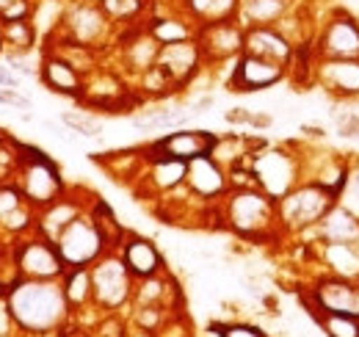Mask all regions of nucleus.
Returning <instances> with one entry per match:
<instances>
[{
    "label": "nucleus",
    "mask_w": 359,
    "mask_h": 337,
    "mask_svg": "<svg viewBox=\"0 0 359 337\" xmlns=\"http://www.w3.org/2000/svg\"><path fill=\"white\" fill-rule=\"evenodd\" d=\"M6 315L31 335H47L61 329L69 315V301L58 282L22 279L6 298Z\"/></svg>",
    "instance_id": "obj_1"
},
{
    "label": "nucleus",
    "mask_w": 359,
    "mask_h": 337,
    "mask_svg": "<svg viewBox=\"0 0 359 337\" xmlns=\"http://www.w3.org/2000/svg\"><path fill=\"white\" fill-rule=\"evenodd\" d=\"M224 221L246 241H266L279 227L276 199L260 188H235L224 205Z\"/></svg>",
    "instance_id": "obj_2"
},
{
    "label": "nucleus",
    "mask_w": 359,
    "mask_h": 337,
    "mask_svg": "<svg viewBox=\"0 0 359 337\" xmlns=\"http://www.w3.org/2000/svg\"><path fill=\"white\" fill-rule=\"evenodd\" d=\"M17 188L22 191V197L36 213L64 197V183H61L58 166L42 150L25 147V144H22V168L17 174Z\"/></svg>",
    "instance_id": "obj_3"
},
{
    "label": "nucleus",
    "mask_w": 359,
    "mask_h": 337,
    "mask_svg": "<svg viewBox=\"0 0 359 337\" xmlns=\"http://www.w3.org/2000/svg\"><path fill=\"white\" fill-rule=\"evenodd\" d=\"M334 199H337V194H332L320 183L296 185L290 194H285L282 199H276L279 224H285L290 230H304V227L320 224L323 216L334 208Z\"/></svg>",
    "instance_id": "obj_4"
},
{
    "label": "nucleus",
    "mask_w": 359,
    "mask_h": 337,
    "mask_svg": "<svg viewBox=\"0 0 359 337\" xmlns=\"http://www.w3.org/2000/svg\"><path fill=\"white\" fill-rule=\"evenodd\" d=\"M91 271V301L102 310H119L133 296V274L122 254H102Z\"/></svg>",
    "instance_id": "obj_5"
},
{
    "label": "nucleus",
    "mask_w": 359,
    "mask_h": 337,
    "mask_svg": "<svg viewBox=\"0 0 359 337\" xmlns=\"http://www.w3.org/2000/svg\"><path fill=\"white\" fill-rule=\"evenodd\" d=\"M246 164L252 168L255 185L260 191H266L271 199H282L285 194H290L299 183V164L290 152L285 150H266V152H252L246 158Z\"/></svg>",
    "instance_id": "obj_6"
},
{
    "label": "nucleus",
    "mask_w": 359,
    "mask_h": 337,
    "mask_svg": "<svg viewBox=\"0 0 359 337\" xmlns=\"http://www.w3.org/2000/svg\"><path fill=\"white\" fill-rule=\"evenodd\" d=\"M55 246H58L61 260L67 263V268H89L108 249L91 216H83V213L55 238Z\"/></svg>",
    "instance_id": "obj_7"
},
{
    "label": "nucleus",
    "mask_w": 359,
    "mask_h": 337,
    "mask_svg": "<svg viewBox=\"0 0 359 337\" xmlns=\"http://www.w3.org/2000/svg\"><path fill=\"white\" fill-rule=\"evenodd\" d=\"M14 252L20 260V271L22 279H45V282H55L67 274V263L61 260L58 246L53 241H47L45 235L34 232L31 238L14 244Z\"/></svg>",
    "instance_id": "obj_8"
},
{
    "label": "nucleus",
    "mask_w": 359,
    "mask_h": 337,
    "mask_svg": "<svg viewBox=\"0 0 359 337\" xmlns=\"http://www.w3.org/2000/svg\"><path fill=\"white\" fill-rule=\"evenodd\" d=\"M61 31L64 37H69L72 42L86 44V47H102L108 31H111V20L105 17V11L100 8V3H91V0H81L75 3L64 20H61Z\"/></svg>",
    "instance_id": "obj_9"
},
{
    "label": "nucleus",
    "mask_w": 359,
    "mask_h": 337,
    "mask_svg": "<svg viewBox=\"0 0 359 337\" xmlns=\"http://www.w3.org/2000/svg\"><path fill=\"white\" fill-rule=\"evenodd\" d=\"M315 53L320 58H359V22L346 11H334L318 34Z\"/></svg>",
    "instance_id": "obj_10"
},
{
    "label": "nucleus",
    "mask_w": 359,
    "mask_h": 337,
    "mask_svg": "<svg viewBox=\"0 0 359 337\" xmlns=\"http://www.w3.org/2000/svg\"><path fill=\"white\" fill-rule=\"evenodd\" d=\"M310 310L323 312H337V315H351L359 321V285L346 277H326L313 288V293L304 296Z\"/></svg>",
    "instance_id": "obj_11"
},
{
    "label": "nucleus",
    "mask_w": 359,
    "mask_h": 337,
    "mask_svg": "<svg viewBox=\"0 0 359 337\" xmlns=\"http://www.w3.org/2000/svg\"><path fill=\"white\" fill-rule=\"evenodd\" d=\"M219 136L208 133V130H177V133H169L163 138H158L155 144H149V155L147 158H175V161H196V158H205L213 152Z\"/></svg>",
    "instance_id": "obj_12"
},
{
    "label": "nucleus",
    "mask_w": 359,
    "mask_h": 337,
    "mask_svg": "<svg viewBox=\"0 0 359 337\" xmlns=\"http://www.w3.org/2000/svg\"><path fill=\"white\" fill-rule=\"evenodd\" d=\"M243 34L246 28L238 25V20L229 22H210L196 28V44L202 53V61H226L238 53H243Z\"/></svg>",
    "instance_id": "obj_13"
},
{
    "label": "nucleus",
    "mask_w": 359,
    "mask_h": 337,
    "mask_svg": "<svg viewBox=\"0 0 359 337\" xmlns=\"http://www.w3.org/2000/svg\"><path fill=\"white\" fill-rule=\"evenodd\" d=\"M287 67L282 64H273L266 58H257V55H249V53H241L235 70H232V78H229V88L232 91H263L269 86L279 84L285 78Z\"/></svg>",
    "instance_id": "obj_14"
},
{
    "label": "nucleus",
    "mask_w": 359,
    "mask_h": 337,
    "mask_svg": "<svg viewBox=\"0 0 359 337\" xmlns=\"http://www.w3.org/2000/svg\"><path fill=\"white\" fill-rule=\"evenodd\" d=\"M243 53L257 55V58H266V61H273V64H282V67H290L293 53H296V44L290 42L276 25H246Z\"/></svg>",
    "instance_id": "obj_15"
},
{
    "label": "nucleus",
    "mask_w": 359,
    "mask_h": 337,
    "mask_svg": "<svg viewBox=\"0 0 359 337\" xmlns=\"http://www.w3.org/2000/svg\"><path fill=\"white\" fill-rule=\"evenodd\" d=\"M199 64H202V53H199L196 39L163 44L161 53H158V61H155V67L172 81V86H180L185 84L188 78H194Z\"/></svg>",
    "instance_id": "obj_16"
},
{
    "label": "nucleus",
    "mask_w": 359,
    "mask_h": 337,
    "mask_svg": "<svg viewBox=\"0 0 359 337\" xmlns=\"http://www.w3.org/2000/svg\"><path fill=\"white\" fill-rule=\"evenodd\" d=\"M315 75L334 97L343 100L359 97V58H320Z\"/></svg>",
    "instance_id": "obj_17"
},
{
    "label": "nucleus",
    "mask_w": 359,
    "mask_h": 337,
    "mask_svg": "<svg viewBox=\"0 0 359 337\" xmlns=\"http://www.w3.org/2000/svg\"><path fill=\"white\" fill-rule=\"evenodd\" d=\"M39 78L55 94L78 97V100L86 97V75L81 70H75L69 61H64L61 55H55V53H47L45 58H42Z\"/></svg>",
    "instance_id": "obj_18"
},
{
    "label": "nucleus",
    "mask_w": 359,
    "mask_h": 337,
    "mask_svg": "<svg viewBox=\"0 0 359 337\" xmlns=\"http://www.w3.org/2000/svg\"><path fill=\"white\" fill-rule=\"evenodd\" d=\"M0 230L11 235H25L36 230V211L28 205L17 185H0Z\"/></svg>",
    "instance_id": "obj_19"
},
{
    "label": "nucleus",
    "mask_w": 359,
    "mask_h": 337,
    "mask_svg": "<svg viewBox=\"0 0 359 337\" xmlns=\"http://www.w3.org/2000/svg\"><path fill=\"white\" fill-rule=\"evenodd\" d=\"M185 185L194 197L199 199H216L226 191V177L222 164L213 158V155H205V158H196L188 164V174H185Z\"/></svg>",
    "instance_id": "obj_20"
},
{
    "label": "nucleus",
    "mask_w": 359,
    "mask_h": 337,
    "mask_svg": "<svg viewBox=\"0 0 359 337\" xmlns=\"http://www.w3.org/2000/svg\"><path fill=\"white\" fill-rule=\"evenodd\" d=\"M122 260L125 265L130 268L135 279H149V277H158L163 271V257L158 252V246L141 235H130L125 238L122 244Z\"/></svg>",
    "instance_id": "obj_21"
},
{
    "label": "nucleus",
    "mask_w": 359,
    "mask_h": 337,
    "mask_svg": "<svg viewBox=\"0 0 359 337\" xmlns=\"http://www.w3.org/2000/svg\"><path fill=\"white\" fill-rule=\"evenodd\" d=\"M81 205L75 202V199H69V197H61L58 202H53L50 208L45 211H39L36 216V230L34 232H39V235H45L47 241H53L55 244V238L81 216Z\"/></svg>",
    "instance_id": "obj_22"
},
{
    "label": "nucleus",
    "mask_w": 359,
    "mask_h": 337,
    "mask_svg": "<svg viewBox=\"0 0 359 337\" xmlns=\"http://www.w3.org/2000/svg\"><path fill=\"white\" fill-rule=\"evenodd\" d=\"M320 232H323V241H332V244H357L359 216H354L348 208H337L334 205L332 211L323 216Z\"/></svg>",
    "instance_id": "obj_23"
},
{
    "label": "nucleus",
    "mask_w": 359,
    "mask_h": 337,
    "mask_svg": "<svg viewBox=\"0 0 359 337\" xmlns=\"http://www.w3.org/2000/svg\"><path fill=\"white\" fill-rule=\"evenodd\" d=\"M188 174V164L185 161H175V158H149V174L147 180L152 183V188L158 191H175L177 185L185 183Z\"/></svg>",
    "instance_id": "obj_24"
},
{
    "label": "nucleus",
    "mask_w": 359,
    "mask_h": 337,
    "mask_svg": "<svg viewBox=\"0 0 359 337\" xmlns=\"http://www.w3.org/2000/svg\"><path fill=\"white\" fill-rule=\"evenodd\" d=\"M290 11V0H243L241 17L249 25H276Z\"/></svg>",
    "instance_id": "obj_25"
},
{
    "label": "nucleus",
    "mask_w": 359,
    "mask_h": 337,
    "mask_svg": "<svg viewBox=\"0 0 359 337\" xmlns=\"http://www.w3.org/2000/svg\"><path fill=\"white\" fill-rule=\"evenodd\" d=\"M326 263L337 277L357 279L359 277V252L357 244H332L326 241Z\"/></svg>",
    "instance_id": "obj_26"
},
{
    "label": "nucleus",
    "mask_w": 359,
    "mask_h": 337,
    "mask_svg": "<svg viewBox=\"0 0 359 337\" xmlns=\"http://www.w3.org/2000/svg\"><path fill=\"white\" fill-rule=\"evenodd\" d=\"M91 221L97 224V230H100V235L105 238V244H108V249H116V246H122L125 244V227L116 221V216H114V211L102 202V199H97L94 202V208H91Z\"/></svg>",
    "instance_id": "obj_27"
},
{
    "label": "nucleus",
    "mask_w": 359,
    "mask_h": 337,
    "mask_svg": "<svg viewBox=\"0 0 359 337\" xmlns=\"http://www.w3.org/2000/svg\"><path fill=\"white\" fill-rule=\"evenodd\" d=\"M147 28H149V34H152L161 44L185 42V39H194V37H196V28H191V25H188V20H182V17H163V20H152Z\"/></svg>",
    "instance_id": "obj_28"
},
{
    "label": "nucleus",
    "mask_w": 359,
    "mask_h": 337,
    "mask_svg": "<svg viewBox=\"0 0 359 337\" xmlns=\"http://www.w3.org/2000/svg\"><path fill=\"white\" fill-rule=\"evenodd\" d=\"M318 321L326 337H359V321L351 315H337V312H323V310H307Z\"/></svg>",
    "instance_id": "obj_29"
},
{
    "label": "nucleus",
    "mask_w": 359,
    "mask_h": 337,
    "mask_svg": "<svg viewBox=\"0 0 359 337\" xmlns=\"http://www.w3.org/2000/svg\"><path fill=\"white\" fill-rule=\"evenodd\" d=\"M61 288H64L69 307L86 304V301H91V271L89 268H67Z\"/></svg>",
    "instance_id": "obj_30"
},
{
    "label": "nucleus",
    "mask_w": 359,
    "mask_h": 337,
    "mask_svg": "<svg viewBox=\"0 0 359 337\" xmlns=\"http://www.w3.org/2000/svg\"><path fill=\"white\" fill-rule=\"evenodd\" d=\"M0 25H3L6 44L14 53H28L36 44V28L31 25V20H14V22H0Z\"/></svg>",
    "instance_id": "obj_31"
},
{
    "label": "nucleus",
    "mask_w": 359,
    "mask_h": 337,
    "mask_svg": "<svg viewBox=\"0 0 359 337\" xmlns=\"http://www.w3.org/2000/svg\"><path fill=\"white\" fill-rule=\"evenodd\" d=\"M20 168H22V144L8 136H0V185L17 177Z\"/></svg>",
    "instance_id": "obj_32"
},
{
    "label": "nucleus",
    "mask_w": 359,
    "mask_h": 337,
    "mask_svg": "<svg viewBox=\"0 0 359 337\" xmlns=\"http://www.w3.org/2000/svg\"><path fill=\"white\" fill-rule=\"evenodd\" d=\"M111 22H133L144 14L149 0H97Z\"/></svg>",
    "instance_id": "obj_33"
},
{
    "label": "nucleus",
    "mask_w": 359,
    "mask_h": 337,
    "mask_svg": "<svg viewBox=\"0 0 359 337\" xmlns=\"http://www.w3.org/2000/svg\"><path fill=\"white\" fill-rule=\"evenodd\" d=\"M22 282V271H20V260L14 246L11 249H0V298L6 301L8 293Z\"/></svg>",
    "instance_id": "obj_34"
},
{
    "label": "nucleus",
    "mask_w": 359,
    "mask_h": 337,
    "mask_svg": "<svg viewBox=\"0 0 359 337\" xmlns=\"http://www.w3.org/2000/svg\"><path fill=\"white\" fill-rule=\"evenodd\" d=\"M185 119H188V114L180 111V108H158V111H147V114L135 117L133 125L147 127V130H163V127L182 125Z\"/></svg>",
    "instance_id": "obj_35"
},
{
    "label": "nucleus",
    "mask_w": 359,
    "mask_h": 337,
    "mask_svg": "<svg viewBox=\"0 0 359 337\" xmlns=\"http://www.w3.org/2000/svg\"><path fill=\"white\" fill-rule=\"evenodd\" d=\"M61 122H64V125L69 127V130H75V133L86 136V138H94V136H102V122H100L97 117H89V114L67 111V114H61Z\"/></svg>",
    "instance_id": "obj_36"
},
{
    "label": "nucleus",
    "mask_w": 359,
    "mask_h": 337,
    "mask_svg": "<svg viewBox=\"0 0 359 337\" xmlns=\"http://www.w3.org/2000/svg\"><path fill=\"white\" fill-rule=\"evenodd\" d=\"M31 11H34L31 0H0V22L31 20Z\"/></svg>",
    "instance_id": "obj_37"
},
{
    "label": "nucleus",
    "mask_w": 359,
    "mask_h": 337,
    "mask_svg": "<svg viewBox=\"0 0 359 337\" xmlns=\"http://www.w3.org/2000/svg\"><path fill=\"white\" fill-rule=\"evenodd\" d=\"M213 6H216V0H182V14L191 22L205 25L208 17H210V11H213Z\"/></svg>",
    "instance_id": "obj_38"
},
{
    "label": "nucleus",
    "mask_w": 359,
    "mask_h": 337,
    "mask_svg": "<svg viewBox=\"0 0 359 337\" xmlns=\"http://www.w3.org/2000/svg\"><path fill=\"white\" fill-rule=\"evenodd\" d=\"M152 337H191V332L182 318H163V324L152 332Z\"/></svg>",
    "instance_id": "obj_39"
},
{
    "label": "nucleus",
    "mask_w": 359,
    "mask_h": 337,
    "mask_svg": "<svg viewBox=\"0 0 359 337\" xmlns=\"http://www.w3.org/2000/svg\"><path fill=\"white\" fill-rule=\"evenodd\" d=\"M216 335L219 337H266L263 329L252 326V324H224V326H216Z\"/></svg>",
    "instance_id": "obj_40"
},
{
    "label": "nucleus",
    "mask_w": 359,
    "mask_h": 337,
    "mask_svg": "<svg viewBox=\"0 0 359 337\" xmlns=\"http://www.w3.org/2000/svg\"><path fill=\"white\" fill-rule=\"evenodd\" d=\"M0 103L11 108H31V100L20 88H11V86H0Z\"/></svg>",
    "instance_id": "obj_41"
},
{
    "label": "nucleus",
    "mask_w": 359,
    "mask_h": 337,
    "mask_svg": "<svg viewBox=\"0 0 359 337\" xmlns=\"http://www.w3.org/2000/svg\"><path fill=\"white\" fill-rule=\"evenodd\" d=\"M337 130L340 136H348V138H357L359 136V117L346 111V117H337Z\"/></svg>",
    "instance_id": "obj_42"
},
{
    "label": "nucleus",
    "mask_w": 359,
    "mask_h": 337,
    "mask_svg": "<svg viewBox=\"0 0 359 337\" xmlns=\"http://www.w3.org/2000/svg\"><path fill=\"white\" fill-rule=\"evenodd\" d=\"M0 86H11V88H20V78H17L11 70L0 67Z\"/></svg>",
    "instance_id": "obj_43"
},
{
    "label": "nucleus",
    "mask_w": 359,
    "mask_h": 337,
    "mask_svg": "<svg viewBox=\"0 0 359 337\" xmlns=\"http://www.w3.org/2000/svg\"><path fill=\"white\" fill-rule=\"evenodd\" d=\"M3 47H6V37H3V25H0V53H3Z\"/></svg>",
    "instance_id": "obj_44"
},
{
    "label": "nucleus",
    "mask_w": 359,
    "mask_h": 337,
    "mask_svg": "<svg viewBox=\"0 0 359 337\" xmlns=\"http://www.w3.org/2000/svg\"><path fill=\"white\" fill-rule=\"evenodd\" d=\"M75 3H81V0H75Z\"/></svg>",
    "instance_id": "obj_45"
},
{
    "label": "nucleus",
    "mask_w": 359,
    "mask_h": 337,
    "mask_svg": "<svg viewBox=\"0 0 359 337\" xmlns=\"http://www.w3.org/2000/svg\"><path fill=\"white\" fill-rule=\"evenodd\" d=\"M290 3H293V0H290Z\"/></svg>",
    "instance_id": "obj_46"
}]
</instances>
